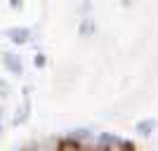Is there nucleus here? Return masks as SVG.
Segmentation results:
<instances>
[{
  "label": "nucleus",
  "mask_w": 158,
  "mask_h": 151,
  "mask_svg": "<svg viewBox=\"0 0 158 151\" xmlns=\"http://www.w3.org/2000/svg\"><path fill=\"white\" fill-rule=\"evenodd\" d=\"M59 151H78V144H73V142H64L59 146Z\"/></svg>",
  "instance_id": "1"
}]
</instances>
